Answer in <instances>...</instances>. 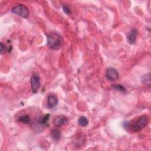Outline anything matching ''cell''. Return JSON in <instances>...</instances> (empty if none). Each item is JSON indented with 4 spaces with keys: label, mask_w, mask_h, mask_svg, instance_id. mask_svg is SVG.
Segmentation results:
<instances>
[{
    "label": "cell",
    "mask_w": 151,
    "mask_h": 151,
    "mask_svg": "<svg viewBox=\"0 0 151 151\" xmlns=\"http://www.w3.org/2000/svg\"><path fill=\"white\" fill-rule=\"evenodd\" d=\"M62 37L57 33H51L47 35V45L52 50H58L63 45Z\"/></svg>",
    "instance_id": "6da1fadb"
},
{
    "label": "cell",
    "mask_w": 151,
    "mask_h": 151,
    "mask_svg": "<svg viewBox=\"0 0 151 151\" xmlns=\"http://www.w3.org/2000/svg\"><path fill=\"white\" fill-rule=\"evenodd\" d=\"M50 116V115L49 114H47L44 116H41L35 120L32 124L33 130L37 133L42 131L48 126Z\"/></svg>",
    "instance_id": "7a4b0ae2"
},
{
    "label": "cell",
    "mask_w": 151,
    "mask_h": 151,
    "mask_svg": "<svg viewBox=\"0 0 151 151\" xmlns=\"http://www.w3.org/2000/svg\"><path fill=\"white\" fill-rule=\"evenodd\" d=\"M148 123V118L146 116H142L131 126V129L133 132H138L143 129Z\"/></svg>",
    "instance_id": "3957f363"
},
{
    "label": "cell",
    "mask_w": 151,
    "mask_h": 151,
    "mask_svg": "<svg viewBox=\"0 0 151 151\" xmlns=\"http://www.w3.org/2000/svg\"><path fill=\"white\" fill-rule=\"evenodd\" d=\"M11 12L23 18H27L29 15L28 8L24 4H18L11 9Z\"/></svg>",
    "instance_id": "277c9868"
},
{
    "label": "cell",
    "mask_w": 151,
    "mask_h": 151,
    "mask_svg": "<svg viewBox=\"0 0 151 151\" xmlns=\"http://www.w3.org/2000/svg\"><path fill=\"white\" fill-rule=\"evenodd\" d=\"M31 87L33 93L35 94L38 92L40 87V78L37 73L33 74L31 78Z\"/></svg>",
    "instance_id": "5b68a950"
},
{
    "label": "cell",
    "mask_w": 151,
    "mask_h": 151,
    "mask_svg": "<svg viewBox=\"0 0 151 151\" xmlns=\"http://www.w3.org/2000/svg\"><path fill=\"white\" fill-rule=\"evenodd\" d=\"M119 74L117 70L112 67H110L107 69L106 72V77L107 80L113 81L118 79Z\"/></svg>",
    "instance_id": "8992f818"
},
{
    "label": "cell",
    "mask_w": 151,
    "mask_h": 151,
    "mask_svg": "<svg viewBox=\"0 0 151 151\" xmlns=\"http://www.w3.org/2000/svg\"><path fill=\"white\" fill-rule=\"evenodd\" d=\"M68 123V119L62 115L56 116L53 120V123L56 127H60L67 124Z\"/></svg>",
    "instance_id": "52a82bcc"
},
{
    "label": "cell",
    "mask_w": 151,
    "mask_h": 151,
    "mask_svg": "<svg viewBox=\"0 0 151 151\" xmlns=\"http://www.w3.org/2000/svg\"><path fill=\"white\" fill-rule=\"evenodd\" d=\"M137 30L136 28L131 29L127 35V40L130 44H134L136 42Z\"/></svg>",
    "instance_id": "ba28073f"
},
{
    "label": "cell",
    "mask_w": 151,
    "mask_h": 151,
    "mask_svg": "<svg viewBox=\"0 0 151 151\" xmlns=\"http://www.w3.org/2000/svg\"><path fill=\"white\" fill-rule=\"evenodd\" d=\"M58 103V99L55 95L50 94L47 98V106L48 108L51 109L54 107Z\"/></svg>",
    "instance_id": "9c48e42d"
},
{
    "label": "cell",
    "mask_w": 151,
    "mask_h": 151,
    "mask_svg": "<svg viewBox=\"0 0 151 151\" xmlns=\"http://www.w3.org/2000/svg\"><path fill=\"white\" fill-rule=\"evenodd\" d=\"M51 136L54 140L58 141L61 138L60 131L58 129H54L51 132Z\"/></svg>",
    "instance_id": "30bf717a"
},
{
    "label": "cell",
    "mask_w": 151,
    "mask_h": 151,
    "mask_svg": "<svg viewBox=\"0 0 151 151\" xmlns=\"http://www.w3.org/2000/svg\"><path fill=\"white\" fill-rule=\"evenodd\" d=\"M141 80H142V82L144 84L150 86V73L143 75L141 78Z\"/></svg>",
    "instance_id": "8fae6325"
},
{
    "label": "cell",
    "mask_w": 151,
    "mask_h": 151,
    "mask_svg": "<svg viewBox=\"0 0 151 151\" xmlns=\"http://www.w3.org/2000/svg\"><path fill=\"white\" fill-rule=\"evenodd\" d=\"M18 121L19 122H21L22 123H25V124H28L29 123L31 122L29 116L27 114H25V115H22L20 117H18Z\"/></svg>",
    "instance_id": "7c38bea8"
},
{
    "label": "cell",
    "mask_w": 151,
    "mask_h": 151,
    "mask_svg": "<svg viewBox=\"0 0 151 151\" xmlns=\"http://www.w3.org/2000/svg\"><path fill=\"white\" fill-rule=\"evenodd\" d=\"M78 124L83 127L86 126L88 124V120L84 116H81L78 119Z\"/></svg>",
    "instance_id": "4fadbf2b"
},
{
    "label": "cell",
    "mask_w": 151,
    "mask_h": 151,
    "mask_svg": "<svg viewBox=\"0 0 151 151\" xmlns=\"http://www.w3.org/2000/svg\"><path fill=\"white\" fill-rule=\"evenodd\" d=\"M11 50H9V48L7 47V46L4 44L2 42H1V54H4L6 52H9Z\"/></svg>",
    "instance_id": "5bb4252c"
},
{
    "label": "cell",
    "mask_w": 151,
    "mask_h": 151,
    "mask_svg": "<svg viewBox=\"0 0 151 151\" xmlns=\"http://www.w3.org/2000/svg\"><path fill=\"white\" fill-rule=\"evenodd\" d=\"M113 87L116 90H117L118 91H122V92H124L126 91V88L123 86H122L121 84H114L113 86Z\"/></svg>",
    "instance_id": "9a60e30c"
},
{
    "label": "cell",
    "mask_w": 151,
    "mask_h": 151,
    "mask_svg": "<svg viewBox=\"0 0 151 151\" xmlns=\"http://www.w3.org/2000/svg\"><path fill=\"white\" fill-rule=\"evenodd\" d=\"M62 8H63V11L64 12L65 14H66L67 15H69L70 14V9L69 7L67 5H62Z\"/></svg>",
    "instance_id": "2e32d148"
}]
</instances>
